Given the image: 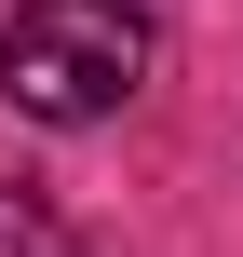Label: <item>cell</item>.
<instances>
[{"mask_svg":"<svg viewBox=\"0 0 243 257\" xmlns=\"http://www.w3.org/2000/svg\"><path fill=\"white\" fill-rule=\"evenodd\" d=\"M135 81H149V14L135 0H14L0 95L27 122H108Z\"/></svg>","mask_w":243,"mask_h":257,"instance_id":"6da1fadb","label":"cell"},{"mask_svg":"<svg viewBox=\"0 0 243 257\" xmlns=\"http://www.w3.org/2000/svg\"><path fill=\"white\" fill-rule=\"evenodd\" d=\"M0 257H81V244H68V230H54L27 190H0Z\"/></svg>","mask_w":243,"mask_h":257,"instance_id":"7a4b0ae2","label":"cell"}]
</instances>
